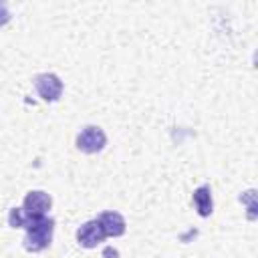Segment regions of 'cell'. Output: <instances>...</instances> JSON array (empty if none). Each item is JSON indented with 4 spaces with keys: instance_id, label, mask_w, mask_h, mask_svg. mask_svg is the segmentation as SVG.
Returning a JSON list of instances; mask_svg holds the SVG:
<instances>
[{
    "instance_id": "cell-1",
    "label": "cell",
    "mask_w": 258,
    "mask_h": 258,
    "mask_svg": "<svg viewBox=\"0 0 258 258\" xmlns=\"http://www.w3.org/2000/svg\"><path fill=\"white\" fill-rule=\"evenodd\" d=\"M52 230H54L52 218H48V216L34 218L32 224L26 228V236L22 240L24 248L28 252H42L44 248H48V244L52 240Z\"/></svg>"
},
{
    "instance_id": "cell-2",
    "label": "cell",
    "mask_w": 258,
    "mask_h": 258,
    "mask_svg": "<svg viewBox=\"0 0 258 258\" xmlns=\"http://www.w3.org/2000/svg\"><path fill=\"white\" fill-rule=\"evenodd\" d=\"M107 143V135L97 125H87L77 135V149L83 153H99Z\"/></svg>"
},
{
    "instance_id": "cell-3",
    "label": "cell",
    "mask_w": 258,
    "mask_h": 258,
    "mask_svg": "<svg viewBox=\"0 0 258 258\" xmlns=\"http://www.w3.org/2000/svg\"><path fill=\"white\" fill-rule=\"evenodd\" d=\"M34 87H36V93L42 101H56L60 95H62V81L54 75V73H40L34 77Z\"/></svg>"
},
{
    "instance_id": "cell-4",
    "label": "cell",
    "mask_w": 258,
    "mask_h": 258,
    "mask_svg": "<svg viewBox=\"0 0 258 258\" xmlns=\"http://www.w3.org/2000/svg\"><path fill=\"white\" fill-rule=\"evenodd\" d=\"M50 206H52V198L42 189L28 191L26 198H24V204H22L24 212L30 214V216H46Z\"/></svg>"
},
{
    "instance_id": "cell-5",
    "label": "cell",
    "mask_w": 258,
    "mask_h": 258,
    "mask_svg": "<svg viewBox=\"0 0 258 258\" xmlns=\"http://www.w3.org/2000/svg\"><path fill=\"white\" fill-rule=\"evenodd\" d=\"M105 232L101 230L97 220H89L85 224H81V228L77 230V242L83 248H97L103 240H105Z\"/></svg>"
},
{
    "instance_id": "cell-6",
    "label": "cell",
    "mask_w": 258,
    "mask_h": 258,
    "mask_svg": "<svg viewBox=\"0 0 258 258\" xmlns=\"http://www.w3.org/2000/svg\"><path fill=\"white\" fill-rule=\"evenodd\" d=\"M95 220L99 222V226L105 232V236L117 238V236H123L125 234L127 224H125V218L119 212H101Z\"/></svg>"
},
{
    "instance_id": "cell-7",
    "label": "cell",
    "mask_w": 258,
    "mask_h": 258,
    "mask_svg": "<svg viewBox=\"0 0 258 258\" xmlns=\"http://www.w3.org/2000/svg\"><path fill=\"white\" fill-rule=\"evenodd\" d=\"M191 200H194V206H196V210H198V214H200L202 218H208V216L212 214V210H214V202H212V189H210L208 183L196 187Z\"/></svg>"
},
{
    "instance_id": "cell-8",
    "label": "cell",
    "mask_w": 258,
    "mask_h": 258,
    "mask_svg": "<svg viewBox=\"0 0 258 258\" xmlns=\"http://www.w3.org/2000/svg\"><path fill=\"white\" fill-rule=\"evenodd\" d=\"M34 218H40V216H30L24 212V208H12L8 212V224L12 228H28Z\"/></svg>"
},
{
    "instance_id": "cell-9",
    "label": "cell",
    "mask_w": 258,
    "mask_h": 258,
    "mask_svg": "<svg viewBox=\"0 0 258 258\" xmlns=\"http://www.w3.org/2000/svg\"><path fill=\"white\" fill-rule=\"evenodd\" d=\"M8 20H10V12H8L6 4H4V2H0V26H2V24H6Z\"/></svg>"
},
{
    "instance_id": "cell-10",
    "label": "cell",
    "mask_w": 258,
    "mask_h": 258,
    "mask_svg": "<svg viewBox=\"0 0 258 258\" xmlns=\"http://www.w3.org/2000/svg\"><path fill=\"white\" fill-rule=\"evenodd\" d=\"M103 256H105V258H119V252H117V250H113V248H105Z\"/></svg>"
}]
</instances>
